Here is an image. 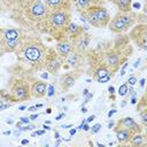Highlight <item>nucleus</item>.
Here are the masks:
<instances>
[{
  "label": "nucleus",
  "mask_w": 147,
  "mask_h": 147,
  "mask_svg": "<svg viewBox=\"0 0 147 147\" xmlns=\"http://www.w3.org/2000/svg\"><path fill=\"white\" fill-rule=\"evenodd\" d=\"M10 18L22 29L45 33L47 7L41 0H7Z\"/></svg>",
  "instance_id": "f257e3e1"
},
{
  "label": "nucleus",
  "mask_w": 147,
  "mask_h": 147,
  "mask_svg": "<svg viewBox=\"0 0 147 147\" xmlns=\"http://www.w3.org/2000/svg\"><path fill=\"white\" fill-rule=\"evenodd\" d=\"M70 22L71 14L69 10H48L46 16L45 33L59 41L63 39L64 30Z\"/></svg>",
  "instance_id": "f03ea898"
},
{
  "label": "nucleus",
  "mask_w": 147,
  "mask_h": 147,
  "mask_svg": "<svg viewBox=\"0 0 147 147\" xmlns=\"http://www.w3.org/2000/svg\"><path fill=\"white\" fill-rule=\"evenodd\" d=\"M16 53L24 61L39 64V68H40V67H45V60H46L48 49L45 48V46L40 42V40L30 39L26 42L23 41V44L16 51Z\"/></svg>",
  "instance_id": "7ed1b4c3"
},
{
  "label": "nucleus",
  "mask_w": 147,
  "mask_h": 147,
  "mask_svg": "<svg viewBox=\"0 0 147 147\" xmlns=\"http://www.w3.org/2000/svg\"><path fill=\"white\" fill-rule=\"evenodd\" d=\"M0 98H2L5 101H10L11 103L29 100L31 99L30 85L28 82L16 78L10 84L8 93H5V91H0Z\"/></svg>",
  "instance_id": "20e7f679"
},
{
  "label": "nucleus",
  "mask_w": 147,
  "mask_h": 147,
  "mask_svg": "<svg viewBox=\"0 0 147 147\" xmlns=\"http://www.w3.org/2000/svg\"><path fill=\"white\" fill-rule=\"evenodd\" d=\"M130 38L134 41V44L142 48V49H147L146 47V42H147V25L145 23H138L136 25L132 26L131 31H130Z\"/></svg>",
  "instance_id": "39448f33"
},
{
  "label": "nucleus",
  "mask_w": 147,
  "mask_h": 147,
  "mask_svg": "<svg viewBox=\"0 0 147 147\" xmlns=\"http://www.w3.org/2000/svg\"><path fill=\"white\" fill-rule=\"evenodd\" d=\"M62 64H63V59L54 49H48V53H47L46 60H45V69H46V71L52 74V75H54L60 70Z\"/></svg>",
  "instance_id": "423d86ee"
},
{
  "label": "nucleus",
  "mask_w": 147,
  "mask_h": 147,
  "mask_svg": "<svg viewBox=\"0 0 147 147\" xmlns=\"http://www.w3.org/2000/svg\"><path fill=\"white\" fill-rule=\"evenodd\" d=\"M80 72H82L80 69H72L71 71H68L64 75H62L59 79V85H60L61 90L64 92L70 90L76 84L78 77L80 76Z\"/></svg>",
  "instance_id": "0eeeda50"
},
{
  "label": "nucleus",
  "mask_w": 147,
  "mask_h": 147,
  "mask_svg": "<svg viewBox=\"0 0 147 147\" xmlns=\"http://www.w3.org/2000/svg\"><path fill=\"white\" fill-rule=\"evenodd\" d=\"M90 41H91V36L87 33V31H83L80 34H78L72 39L74 51L84 54V52L87 49L90 45Z\"/></svg>",
  "instance_id": "6e6552de"
},
{
  "label": "nucleus",
  "mask_w": 147,
  "mask_h": 147,
  "mask_svg": "<svg viewBox=\"0 0 147 147\" xmlns=\"http://www.w3.org/2000/svg\"><path fill=\"white\" fill-rule=\"evenodd\" d=\"M47 83L45 80H34L30 87V94L31 98H36V99H41L44 96H46L47 93Z\"/></svg>",
  "instance_id": "1a4fd4ad"
},
{
  "label": "nucleus",
  "mask_w": 147,
  "mask_h": 147,
  "mask_svg": "<svg viewBox=\"0 0 147 147\" xmlns=\"http://www.w3.org/2000/svg\"><path fill=\"white\" fill-rule=\"evenodd\" d=\"M48 10H69L72 7L71 0H44Z\"/></svg>",
  "instance_id": "9d476101"
},
{
  "label": "nucleus",
  "mask_w": 147,
  "mask_h": 147,
  "mask_svg": "<svg viewBox=\"0 0 147 147\" xmlns=\"http://www.w3.org/2000/svg\"><path fill=\"white\" fill-rule=\"evenodd\" d=\"M116 127H125V129H129L131 130L132 132H142V129L140 126V124L138 122H136L134 118L132 117H122L117 121V123L115 124Z\"/></svg>",
  "instance_id": "9b49d317"
},
{
  "label": "nucleus",
  "mask_w": 147,
  "mask_h": 147,
  "mask_svg": "<svg viewBox=\"0 0 147 147\" xmlns=\"http://www.w3.org/2000/svg\"><path fill=\"white\" fill-rule=\"evenodd\" d=\"M91 8L94 11V14H95V16H96V18H98L101 28L108 26V23L110 21V14H109V11L102 5H100V6H91Z\"/></svg>",
  "instance_id": "f8f14e48"
},
{
  "label": "nucleus",
  "mask_w": 147,
  "mask_h": 147,
  "mask_svg": "<svg viewBox=\"0 0 147 147\" xmlns=\"http://www.w3.org/2000/svg\"><path fill=\"white\" fill-rule=\"evenodd\" d=\"M74 51L72 40L70 39H61L56 42V53L62 57H67L71 52Z\"/></svg>",
  "instance_id": "ddd939ff"
},
{
  "label": "nucleus",
  "mask_w": 147,
  "mask_h": 147,
  "mask_svg": "<svg viewBox=\"0 0 147 147\" xmlns=\"http://www.w3.org/2000/svg\"><path fill=\"white\" fill-rule=\"evenodd\" d=\"M63 62H65L68 67L72 69H79L83 64V54L76 51H72L67 57L63 59Z\"/></svg>",
  "instance_id": "4468645a"
},
{
  "label": "nucleus",
  "mask_w": 147,
  "mask_h": 147,
  "mask_svg": "<svg viewBox=\"0 0 147 147\" xmlns=\"http://www.w3.org/2000/svg\"><path fill=\"white\" fill-rule=\"evenodd\" d=\"M108 28L114 33H124L130 30V28L125 23H123L117 16H114L113 18H110V21L108 23Z\"/></svg>",
  "instance_id": "2eb2a0df"
},
{
  "label": "nucleus",
  "mask_w": 147,
  "mask_h": 147,
  "mask_svg": "<svg viewBox=\"0 0 147 147\" xmlns=\"http://www.w3.org/2000/svg\"><path fill=\"white\" fill-rule=\"evenodd\" d=\"M83 31H84V30H83V26H82V25H78V24L75 23V22H70V23L67 25L65 30H64L63 39H70V40H72L75 37H77L78 34H80Z\"/></svg>",
  "instance_id": "dca6fc26"
},
{
  "label": "nucleus",
  "mask_w": 147,
  "mask_h": 147,
  "mask_svg": "<svg viewBox=\"0 0 147 147\" xmlns=\"http://www.w3.org/2000/svg\"><path fill=\"white\" fill-rule=\"evenodd\" d=\"M23 30L17 28H1V36L7 40H15L23 37Z\"/></svg>",
  "instance_id": "f3484780"
},
{
  "label": "nucleus",
  "mask_w": 147,
  "mask_h": 147,
  "mask_svg": "<svg viewBox=\"0 0 147 147\" xmlns=\"http://www.w3.org/2000/svg\"><path fill=\"white\" fill-rule=\"evenodd\" d=\"M113 129H114V131H115V133H116L117 141H118V144H121V145H126V144L129 142L131 136L134 133V132H132L131 130L125 129V127H116V126H114Z\"/></svg>",
  "instance_id": "a211bd4d"
},
{
  "label": "nucleus",
  "mask_w": 147,
  "mask_h": 147,
  "mask_svg": "<svg viewBox=\"0 0 147 147\" xmlns=\"http://www.w3.org/2000/svg\"><path fill=\"white\" fill-rule=\"evenodd\" d=\"M127 144L131 146H142L146 144V136L142 132H134Z\"/></svg>",
  "instance_id": "6ab92c4d"
},
{
  "label": "nucleus",
  "mask_w": 147,
  "mask_h": 147,
  "mask_svg": "<svg viewBox=\"0 0 147 147\" xmlns=\"http://www.w3.org/2000/svg\"><path fill=\"white\" fill-rule=\"evenodd\" d=\"M118 9V11H123V13H127V11H131L132 8H131V3H132V0H110Z\"/></svg>",
  "instance_id": "aec40b11"
},
{
  "label": "nucleus",
  "mask_w": 147,
  "mask_h": 147,
  "mask_svg": "<svg viewBox=\"0 0 147 147\" xmlns=\"http://www.w3.org/2000/svg\"><path fill=\"white\" fill-rule=\"evenodd\" d=\"M127 88H129V85H127V83L125 82V83H123L122 85H119V87H118V90H117V94H118L119 96H125V95H127Z\"/></svg>",
  "instance_id": "412c9836"
},
{
  "label": "nucleus",
  "mask_w": 147,
  "mask_h": 147,
  "mask_svg": "<svg viewBox=\"0 0 147 147\" xmlns=\"http://www.w3.org/2000/svg\"><path fill=\"white\" fill-rule=\"evenodd\" d=\"M137 113H138L139 116H140V119H141L142 125L146 126V125H147V108H142V109L138 110Z\"/></svg>",
  "instance_id": "4be33fe9"
},
{
  "label": "nucleus",
  "mask_w": 147,
  "mask_h": 147,
  "mask_svg": "<svg viewBox=\"0 0 147 147\" xmlns=\"http://www.w3.org/2000/svg\"><path fill=\"white\" fill-rule=\"evenodd\" d=\"M55 95V87L53 84H48L47 85V93H46V96H53Z\"/></svg>",
  "instance_id": "5701e85b"
},
{
  "label": "nucleus",
  "mask_w": 147,
  "mask_h": 147,
  "mask_svg": "<svg viewBox=\"0 0 147 147\" xmlns=\"http://www.w3.org/2000/svg\"><path fill=\"white\" fill-rule=\"evenodd\" d=\"M126 83H127V85H130V86H134V85L138 83V78H137L134 75H131V76L127 78Z\"/></svg>",
  "instance_id": "b1692460"
},
{
  "label": "nucleus",
  "mask_w": 147,
  "mask_h": 147,
  "mask_svg": "<svg viewBox=\"0 0 147 147\" xmlns=\"http://www.w3.org/2000/svg\"><path fill=\"white\" fill-rule=\"evenodd\" d=\"M34 129H37V126L29 123V124H25L24 126H22L20 130H21L22 132H26V131H32V130H34Z\"/></svg>",
  "instance_id": "393cba45"
},
{
  "label": "nucleus",
  "mask_w": 147,
  "mask_h": 147,
  "mask_svg": "<svg viewBox=\"0 0 147 147\" xmlns=\"http://www.w3.org/2000/svg\"><path fill=\"white\" fill-rule=\"evenodd\" d=\"M100 130H101V124L100 123H95L92 127H90V131H91L92 134H96Z\"/></svg>",
  "instance_id": "a878e982"
},
{
  "label": "nucleus",
  "mask_w": 147,
  "mask_h": 147,
  "mask_svg": "<svg viewBox=\"0 0 147 147\" xmlns=\"http://www.w3.org/2000/svg\"><path fill=\"white\" fill-rule=\"evenodd\" d=\"M137 102H138V93L134 92L133 94L130 95V103L131 105H136Z\"/></svg>",
  "instance_id": "bb28decb"
},
{
  "label": "nucleus",
  "mask_w": 147,
  "mask_h": 147,
  "mask_svg": "<svg viewBox=\"0 0 147 147\" xmlns=\"http://www.w3.org/2000/svg\"><path fill=\"white\" fill-rule=\"evenodd\" d=\"M129 67V62H124L123 64H122V68H121V71H119V75L121 76H124V74H125V70H126V68Z\"/></svg>",
  "instance_id": "cd10ccee"
},
{
  "label": "nucleus",
  "mask_w": 147,
  "mask_h": 147,
  "mask_svg": "<svg viewBox=\"0 0 147 147\" xmlns=\"http://www.w3.org/2000/svg\"><path fill=\"white\" fill-rule=\"evenodd\" d=\"M20 122H22V123L25 125V124H29V123L31 122V119H30L28 116H21V117H20Z\"/></svg>",
  "instance_id": "c85d7f7f"
},
{
  "label": "nucleus",
  "mask_w": 147,
  "mask_h": 147,
  "mask_svg": "<svg viewBox=\"0 0 147 147\" xmlns=\"http://www.w3.org/2000/svg\"><path fill=\"white\" fill-rule=\"evenodd\" d=\"M116 113H117V109H115V108H113V109H110V110L108 111V114H107V116H108V117L110 118V117H111L113 115H115Z\"/></svg>",
  "instance_id": "c756f323"
},
{
  "label": "nucleus",
  "mask_w": 147,
  "mask_h": 147,
  "mask_svg": "<svg viewBox=\"0 0 147 147\" xmlns=\"http://www.w3.org/2000/svg\"><path fill=\"white\" fill-rule=\"evenodd\" d=\"M26 109H28V110H29L30 113H34V111H37V110H38V107H37V106L34 105V106H31V107H28Z\"/></svg>",
  "instance_id": "7c9ffc66"
},
{
  "label": "nucleus",
  "mask_w": 147,
  "mask_h": 147,
  "mask_svg": "<svg viewBox=\"0 0 147 147\" xmlns=\"http://www.w3.org/2000/svg\"><path fill=\"white\" fill-rule=\"evenodd\" d=\"M131 8L132 9H140V3L139 2H133V3H131Z\"/></svg>",
  "instance_id": "2f4dec72"
},
{
  "label": "nucleus",
  "mask_w": 147,
  "mask_h": 147,
  "mask_svg": "<svg viewBox=\"0 0 147 147\" xmlns=\"http://www.w3.org/2000/svg\"><path fill=\"white\" fill-rule=\"evenodd\" d=\"M39 115H40V114H38V113H37V114H32V115L29 116V118H30L31 121H36V119L39 117Z\"/></svg>",
  "instance_id": "473e14b6"
},
{
  "label": "nucleus",
  "mask_w": 147,
  "mask_h": 147,
  "mask_svg": "<svg viewBox=\"0 0 147 147\" xmlns=\"http://www.w3.org/2000/svg\"><path fill=\"white\" fill-rule=\"evenodd\" d=\"M95 119V115H91V116H88L85 121H86V123H91L92 121H94Z\"/></svg>",
  "instance_id": "72a5a7b5"
},
{
  "label": "nucleus",
  "mask_w": 147,
  "mask_h": 147,
  "mask_svg": "<svg viewBox=\"0 0 147 147\" xmlns=\"http://www.w3.org/2000/svg\"><path fill=\"white\" fill-rule=\"evenodd\" d=\"M63 117H65V114H64V113H61V114H59V115L55 117V121H60V119L63 118Z\"/></svg>",
  "instance_id": "f704fd0d"
},
{
  "label": "nucleus",
  "mask_w": 147,
  "mask_h": 147,
  "mask_svg": "<svg viewBox=\"0 0 147 147\" xmlns=\"http://www.w3.org/2000/svg\"><path fill=\"white\" fill-rule=\"evenodd\" d=\"M140 62H141V59L139 57V59H138V60L134 62V64H133V68H136V69H137V68L140 65Z\"/></svg>",
  "instance_id": "c9c22d12"
},
{
  "label": "nucleus",
  "mask_w": 147,
  "mask_h": 147,
  "mask_svg": "<svg viewBox=\"0 0 147 147\" xmlns=\"http://www.w3.org/2000/svg\"><path fill=\"white\" fill-rule=\"evenodd\" d=\"M108 92H109V94H115V87L114 86H109L108 87Z\"/></svg>",
  "instance_id": "e433bc0d"
},
{
  "label": "nucleus",
  "mask_w": 147,
  "mask_h": 147,
  "mask_svg": "<svg viewBox=\"0 0 147 147\" xmlns=\"http://www.w3.org/2000/svg\"><path fill=\"white\" fill-rule=\"evenodd\" d=\"M76 132H77V129H75V127H74V129H70L69 134H70V136H75V134H76Z\"/></svg>",
  "instance_id": "4c0bfd02"
},
{
  "label": "nucleus",
  "mask_w": 147,
  "mask_h": 147,
  "mask_svg": "<svg viewBox=\"0 0 147 147\" xmlns=\"http://www.w3.org/2000/svg\"><path fill=\"white\" fill-rule=\"evenodd\" d=\"M36 132H37V136H42L46 132V130H36Z\"/></svg>",
  "instance_id": "58836bf2"
},
{
  "label": "nucleus",
  "mask_w": 147,
  "mask_h": 147,
  "mask_svg": "<svg viewBox=\"0 0 147 147\" xmlns=\"http://www.w3.org/2000/svg\"><path fill=\"white\" fill-rule=\"evenodd\" d=\"M139 84H140V87H141V88H144V86H145V78H144V77L140 79Z\"/></svg>",
  "instance_id": "ea45409f"
},
{
  "label": "nucleus",
  "mask_w": 147,
  "mask_h": 147,
  "mask_svg": "<svg viewBox=\"0 0 147 147\" xmlns=\"http://www.w3.org/2000/svg\"><path fill=\"white\" fill-rule=\"evenodd\" d=\"M115 126V122H113V121H110L109 123H108V129H113Z\"/></svg>",
  "instance_id": "a19ab883"
},
{
  "label": "nucleus",
  "mask_w": 147,
  "mask_h": 147,
  "mask_svg": "<svg viewBox=\"0 0 147 147\" xmlns=\"http://www.w3.org/2000/svg\"><path fill=\"white\" fill-rule=\"evenodd\" d=\"M15 125H16V127H17V129H18V130H20V129H21V127H22V126H23V123H22V122H20V121H18V122H17V123H15Z\"/></svg>",
  "instance_id": "79ce46f5"
},
{
  "label": "nucleus",
  "mask_w": 147,
  "mask_h": 147,
  "mask_svg": "<svg viewBox=\"0 0 147 147\" xmlns=\"http://www.w3.org/2000/svg\"><path fill=\"white\" fill-rule=\"evenodd\" d=\"M74 125L72 124H65V125H61L62 129H69V127H72Z\"/></svg>",
  "instance_id": "37998d69"
},
{
  "label": "nucleus",
  "mask_w": 147,
  "mask_h": 147,
  "mask_svg": "<svg viewBox=\"0 0 147 147\" xmlns=\"http://www.w3.org/2000/svg\"><path fill=\"white\" fill-rule=\"evenodd\" d=\"M54 138H55V140H56V139H60V133H59L56 130L54 131Z\"/></svg>",
  "instance_id": "c03bdc74"
},
{
  "label": "nucleus",
  "mask_w": 147,
  "mask_h": 147,
  "mask_svg": "<svg viewBox=\"0 0 147 147\" xmlns=\"http://www.w3.org/2000/svg\"><path fill=\"white\" fill-rule=\"evenodd\" d=\"M5 102H6V101H5L2 98H0V111H1V109H2V106L5 105Z\"/></svg>",
  "instance_id": "a18cd8bd"
},
{
  "label": "nucleus",
  "mask_w": 147,
  "mask_h": 147,
  "mask_svg": "<svg viewBox=\"0 0 147 147\" xmlns=\"http://www.w3.org/2000/svg\"><path fill=\"white\" fill-rule=\"evenodd\" d=\"M87 93H88V88H87V87H85V88L83 90V96H86V95H87Z\"/></svg>",
  "instance_id": "49530a36"
},
{
  "label": "nucleus",
  "mask_w": 147,
  "mask_h": 147,
  "mask_svg": "<svg viewBox=\"0 0 147 147\" xmlns=\"http://www.w3.org/2000/svg\"><path fill=\"white\" fill-rule=\"evenodd\" d=\"M42 127H44V130H47V131H48V130H52V127H51V126H49L48 124L46 125L45 123H44V125H42Z\"/></svg>",
  "instance_id": "de8ad7c7"
},
{
  "label": "nucleus",
  "mask_w": 147,
  "mask_h": 147,
  "mask_svg": "<svg viewBox=\"0 0 147 147\" xmlns=\"http://www.w3.org/2000/svg\"><path fill=\"white\" fill-rule=\"evenodd\" d=\"M29 144V140L28 139H22L21 140V145H28Z\"/></svg>",
  "instance_id": "09e8293b"
},
{
  "label": "nucleus",
  "mask_w": 147,
  "mask_h": 147,
  "mask_svg": "<svg viewBox=\"0 0 147 147\" xmlns=\"http://www.w3.org/2000/svg\"><path fill=\"white\" fill-rule=\"evenodd\" d=\"M125 106H126V100H123V101H122V103L119 105V107H121V108H124Z\"/></svg>",
  "instance_id": "8fccbe9b"
},
{
  "label": "nucleus",
  "mask_w": 147,
  "mask_h": 147,
  "mask_svg": "<svg viewBox=\"0 0 147 147\" xmlns=\"http://www.w3.org/2000/svg\"><path fill=\"white\" fill-rule=\"evenodd\" d=\"M26 108H28V107H26L25 105H23V106H20V107H18V110H25Z\"/></svg>",
  "instance_id": "3c124183"
},
{
  "label": "nucleus",
  "mask_w": 147,
  "mask_h": 147,
  "mask_svg": "<svg viewBox=\"0 0 147 147\" xmlns=\"http://www.w3.org/2000/svg\"><path fill=\"white\" fill-rule=\"evenodd\" d=\"M80 111H82V113H84V114H85V113H87V109L85 108V106H82V108H80Z\"/></svg>",
  "instance_id": "603ef678"
},
{
  "label": "nucleus",
  "mask_w": 147,
  "mask_h": 147,
  "mask_svg": "<svg viewBox=\"0 0 147 147\" xmlns=\"http://www.w3.org/2000/svg\"><path fill=\"white\" fill-rule=\"evenodd\" d=\"M45 114H47V115L52 114V108H47V109H46V111H45Z\"/></svg>",
  "instance_id": "864d4df0"
},
{
  "label": "nucleus",
  "mask_w": 147,
  "mask_h": 147,
  "mask_svg": "<svg viewBox=\"0 0 147 147\" xmlns=\"http://www.w3.org/2000/svg\"><path fill=\"white\" fill-rule=\"evenodd\" d=\"M6 123H7V124H13V123H14V121H13V119H7V121H6Z\"/></svg>",
  "instance_id": "5fc2aeb1"
},
{
  "label": "nucleus",
  "mask_w": 147,
  "mask_h": 147,
  "mask_svg": "<svg viewBox=\"0 0 147 147\" xmlns=\"http://www.w3.org/2000/svg\"><path fill=\"white\" fill-rule=\"evenodd\" d=\"M10 133H11V132H10V131H5V132H3V133H2V134H3V136H9V134H10Z\"/></svg>",
  "instance_id": "6e6d98bb"
},
{
  "label": "nucleus",
  "mask_w": 147,
  "mask_h": 147,
  "mask_svg": "<svg viewBox=\"0 0 147 147\" xmlns=\"http://www.w3.org/2000/svg\"><path fill=\"white\" fill-rule=\"evenodd\" d=\"M36 136H37V132H36V131H33V132L31 133V137H36Z\"/></svg>",
  "instance_id": "4d7b16f0"
},
{
  "label": "nucleus",
  "mask_w": 147,
  "mask_h": 147,
  "mask_svg": "<svg viewBox=\"0 0 147 147\" xmlns=\"http://www.w3.org/2000/svg\"><path fill=\"white\" fill-rule=\"evenodd\" d=\"M45 124H48L49 125L51 124V121H45Z\"/></svg>",
  "instance_id": "13d9d810"
},
{
  "label": "nucleus",
  "mask_w": 147,
  "mask_h": 147,
  "mask_svg": "<svg viewBox=\"0 0 147 147\" xmlns=\"http://www.w3.org/2000/svg\"><path fill=\"white\" fill-rule=\"evenodd\" d=\"M0 28H1V26H0Z\"/></svg>",
  "instance_id": "bf43d9fd"
}]
</instances>
